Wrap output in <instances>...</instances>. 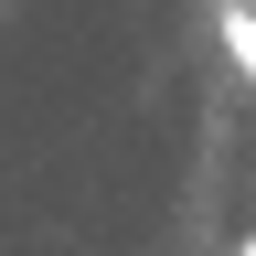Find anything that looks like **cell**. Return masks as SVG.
<instances>
[{
    "instance_id": "6da1fadb",
    "label": "cell",
    "mask_w": 256,
    "mask_h": 256,
    "mask_svg": "<svg viewBox=\"0 0 256 256\" xmlns=\"http://www.w3.org/2000/svg\"><path fill=\"white\" fill-rule=\"evenodd\" d=\"M224 54H235L246 86H256V11H224ZM246 256H256V235H246Z\"/></svg>"
}]
</instances>
